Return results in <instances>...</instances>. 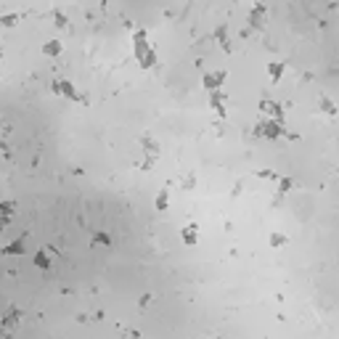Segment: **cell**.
Wrapping results in <instances>:
<instances>
[{
  "label": "cell",
  "instance_id": "obj_1",
  "mask_svg": "<svg viewBox=\"0 0 339 339\" xmlns=\"http://www.w3.org/2000/svg\"><path fill=\"white\" fill-rule=\"evenodd\" d=\"M186 241H188V244H193V228H188V230H186Z\"/></svg>",
  "mask_w": 339,
  "mask_h": 339
}]
</instances>
